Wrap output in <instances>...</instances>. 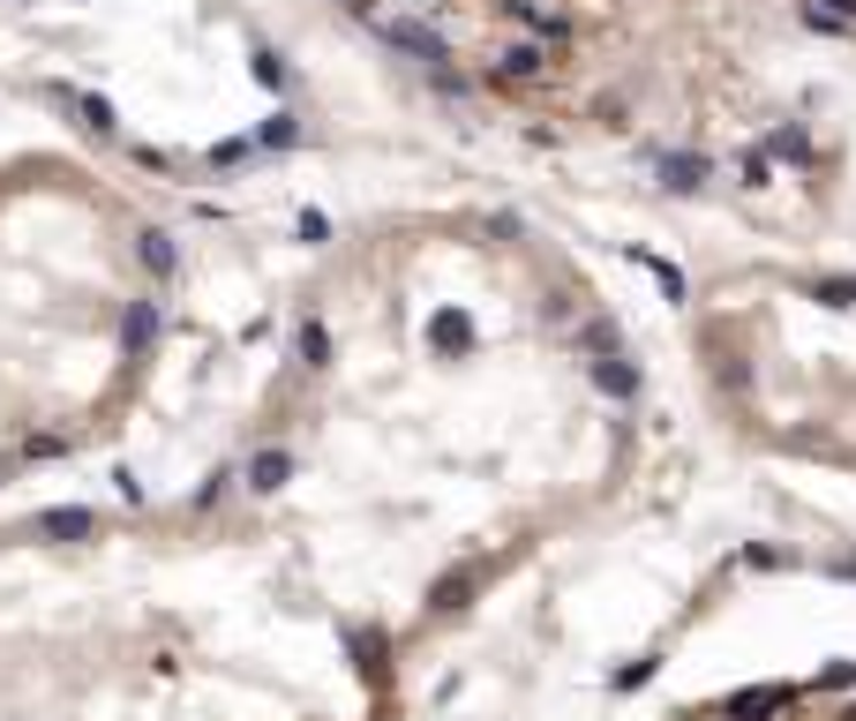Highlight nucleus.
<instances>
[{
    "label": "nucleus",
    "instance_id": "obj_10",
    "mask_svg": "<svg viewBox=\"0 0 856 721\" xmlns=\"http://www.w3.org/2000/svg\"><path fill=\"white\" fill-rule=\"evenodd\" d=\"M45 534H90V518H84V511H53V518H45Z\"/></svg>",
    "mask_w": 856,
    "mask_h": 721
},
{
    "label": "nucleus",
    "instance_id": "obj_4",
    "mask_svg": "<svg viewBox=\"0 0 856 721\" xmlns=\"http://www.w3.org/2000/svg\"><path fill=\"white\" fill-rule=\"evenodd\" d=\"M661 181H669V188H706V159H661Z\"/></svg>",
    "mask_w": 856,
    "mask_h": 721
},
{
    "label": "nucleus",
    "instance_id": "obj_3",
    "mask_svg": "<svg viewBox=\"0 0 856 721\" xmlns=\"http://www.w3.org/2000/svg\"><path fill=\"white\" fill-rule=\"evenodd\" d=\"M632 263H639V271H646V278H654L669 301H684V271H677V263H661V255H646V249H632Z\"/></svg>",
    "mask_w": 856,
    "mask_h": 721
},
{
    "label": "nucleus",
    "instance_id": "obj_2",
    "mask_svg": "<svg viewBox=\"0 0 856 721\" xmlns=\"http://www.w3.org/2000/svg\"><path fill=\"white\" fill-rule=\"evenodd\" d=\"M504 15H512V23H526L534 39H563V23L549 15V8H534V0H504Z\"/></svg>",
    "mask_w": 856,
    "mask_h": 721
},
{
    "label": "nucleus",
    "instance_id": "obj_12",
    "mask_svg": "<svg viewBox=\"0 0 856 721\" xmlns=\"http://www.w3.org/2000/svg\"><path fill=\"white\" fill-rule=\"evenodd\" d=\"M834 15H856V0H834Z\"/></svg>",
    "mask_w": 856,
    "mask_h": 721
},
{
    "label": "nucleus",
    "instance_id": "obj_1",
    "mask_svg": "<svg viewBox=\"0 0 856 721\" xmlns=\"http://www.w3.org/2000/svg\"><path fill=\"white\" fill-rule=\"evenodd\" d=\"M384 39H391V45H406L414 61H428V68L451 84V53H443V39H436V31H421V23H384Z\"/></svg>",
    "mask_w": 856,
    "mask_h": 721
},
{
    "label": "nucleus",
    "instance_id": "obj_8",
    "mask_svg": "<svg viewBox=\"0 0 856 721\" xmlns=\"http://www.w3.org/2000/svg\"><path fill=\"white\" fill-rule=\"evenodd\" d=\"M151 331H158V308H151V301H135V308H129V346H151Z\"/></svg>",
    "mask_w": 856,
    "mask_h": 721
},
{
    "label": "nucleus",
    "instance_id": "obj_6",
    "mask_svg": "<svg viewBox=\"0 0 856 721\" xmlns=\"http://www.w3.org/2000/svg\"><path fill=\"white\" fill-rule=\"evenodd\" d=\"M76 113H84L90 135H113V106H106V98H90V90H84V98H76Z\"/></svg>",
    "mask_w": 856,
    "mask_h": 721
},
{
    "label": "nucleus",
    "instance_id": "obj_11",
    "mask_svg": "<svg viewBox=\"0 0 856 721\" xmlns=\"http://www.w3.org/2000/svg\"><path fill=\"white\" fill-rule=\"evenodd\" d=\"M263 143H271V151H286V143H294V121H286V113H271V121H263Z\"/></svg>",
    "mask_w": 856,
    "mask_h": 721
},
{
    "label": "nucleus",
    "instance_id": "obj_9",
    "mask_svg": "<svg viewBox=\"0 0 856 721\" xmlns=\"http://www.w3.org/2000/svg\"><path fill=\"white\" fill-rule=\"evenodd\" d=\"M143 263H151V271H173V241L166 233H143Z\"/></svg>",
    "mask_w": 856,
    "mask_h": 721
},
{
    "label": "nucleus",
    "instance_id": "obj_5",
    "mask_svg": "<svg viewBox=\"0 0 856 721\" xmlns=\"http://www.w3.org/2000/svg\"><path fill=\"white\" fill-rule=\"evenodd\" d=\"M504 76H512V84L541 76V45H512V53H504Z\"/></svg>",
    "mask_w": 856,
    "mask_h": 721
},
{
    "label": "nucleus",
    "instance_id": "obj_13",
    "mask_svg": "<svg viewBox=\"0 0 856 721\" xmlns=\"http://www.w3.org/2000/svg\"><path fill=\"white\" fill-rule=\"evenodd\" d=\"M345 8H369V0H345Z\"/></svg>",
    "mask_w": 856,
    "mask_h": 721
},
{
    "label": "nucleus",
    "instance_id": "obj_7",
    "mask_svg": "<svg viewBox=\"0 0 856 721\" xmlns=\"http://www.w3.org/2000/svg\"><path fill=\"white\" fill-rule=\"evenodd\" d=\"M812 301H826V308H856V278H819Z\"/></svg>",
    "mask_w": 856,
    "mask_h": 721
}]
</instances>
